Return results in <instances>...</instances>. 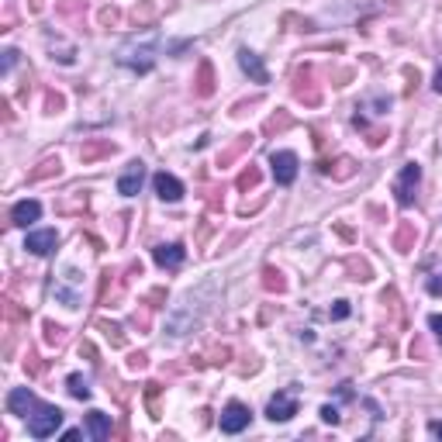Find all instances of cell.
<instances>
[{"label":"cell","instance_id":"5","mask_svg":"<svg viewBox=\"0 0 442 442\" xmlns=\"http://www.w3.org/2000/svg\"><path fill=\"white\" fill-rule=\"evenodd\" d=\"M270 166H273V180L280 184V187H291L294 180H297V156L294 152H273L270 156Z\"/></svg>","mask_w":442,"mask_h":442},{"label":"cell","instance_id":"22","mask_svg":"<svg viewBox=\"0 0 442 442\" xmlns=\"http://www.w3.org/2000/svg\"><path fill=\"white\" fill-rule=\"evenodd\" d=\"M428 435L432 439H442V421H428Z\"/></svg>","mask_w":442,"mask_h":442},{"label":"cell","instance_id":"19","mask_svg":"<svg viewBox=\"0 0 442 442\" xmlns=\"http://www.w3.org/2000/svg\"><path fill=\"white\" fill-rule=\"evenodd\" d=\"M14 62H18V52H14V49H8V52H4V73H11V69H14Z\"/></svg>","mask_w":442,"mask_h":442},{"label":"cell","instance_id":"1","mask_svg":"<svg viewBox=\"0 0 442 442\" xmlns=\"http://www.w3.org/2000/svg\"><path fill=\"white\" fill-rule=\"evenodd\" d=\"M59 425H62V411L56 404H35V411L28 415V435L32 439H49V435H56Z\"/></svg>","mask_w":442,"mask_h":442},{"label":"cell","instance_id":"14","mask_svg":"<svg viewBox=\"0 0 442 442\" xmlns=\"http://www.w3.org/2000/svg\"><path fill=\"white\" fill-rule=\"evenodd\" d=\"M86 432H90L94 442H104L111 435V418L104 411H90V415H86Z\"/></svg>","mask_w":442,"mask_h":442},{"label":"cell","instance_id":"6","mask_svg":"<svg viewBox=\"0 0 442 442\" xmlns=\"http://www.w3.org/2000/svg\"><path fill=\"white\" fill-rule=\"evenodd\" d=\"M294 415H297V397L291 391H280V394L270 397V404H267V418L270 421H291Z\"/></svg>","mask_w":442,"mask_h":442},{"label":"cell","instance_id":"15","mask_svg":"<svg viewBox=\"0 0 442 442\" xmlns=\"http://www.w3.org/2000/svg\"><path fill=\"white\" fill-rule=\"evenodd\" d=\"M66 387H69V394H73L76 401H90V384H86V377H79V373H69Z\"/></svg>","mask_w":442,"mask_h":442},{"label":"cell","instance_id":"16","mask_svg":"<svg viewBox=\"0 0 442 442\" xmlns=\"http://www.w3.org/2000/svg\"><path fill=\"white\" fill-rule=\"evenodd\" d=\"M321 421L339 425V408H335V404H325V408H321Z\"/></svg>","mask_w":442,"mask_h":442},{"label":"cell","instance_id":"21","mask_svg":"<svg viewBox=\"0 0 442 442\" xmlns=\"http://www.w3.org/2000/svg\"><path fill=\"white\" fill-rule=\"evenodd\" d=\"M259 180V176H256V169H249V173H242V180H238V187H252Z\"/></svg>","mask_w":442,"mask_h":442},{"label":"cell","instance_id":"8","mask_svg":"<svg viewBox=\"0 0 442 442\" xmlns=\"http://www.w3.org/2000/svg\"><path fill=\"white\" fill-rule=\"evenodd\" d=\"M152 191H156V197H159V201H169V204L184 197V184L176 180L173 173H166V169L152 176Z\"/></svg>","mask_w":442,"mask_h":442},{"label":"cell","instance_id":"4","mask_svg":"<svg viewBox=\"0 0 442 442\" xmlns=\"http://www.w3.org/2000/svg\"><path fill=\"white\" fill-rule=\"evenodd\" d=\"M249 421H252V411H249L242 401H232V404L221 411V421H218V425H221L225 435H238L242 428H249Z\"/></svg>","mask_w":442,"mask_h":442},{"label":"cell","instance_id":"11","mask_svg":"<svg viewBox=\"0 0 442 442\" xmlns=\"http://www.w3.org/2000/svg\"><path fill=\"white\" fill-rule=\"evenodd\" d=\"M142 180H145V166H142V162H128V169L118 176V194L135 197V194L142 191Z\"/></svg>","mask_w":442,"mask_h":442},{"label":"cell","instance_id":"12","mask_svg":"<svg viewBox=\"0 0 442 442\" xmlns=\"http://www.w3.org/2000/svg\"><path fill=\"white\" fill-rule=\"evenodd\" d=\"M35 394L28 391V387H14L11 394H8V411L11 415H18V418H28L32 411H35Z\"/></svg>","mask_w":442,"mask_h":442},{"label":"cell","instance_id":"2","mask_svg":"<svg viewBox=\"0 0 442 442\" xmlns=\"http://www.w3.org/2000/svg\"><path fill=\"white\" fill-rule=\"evenodd\" d=\"M118 62L128 66V69H135V73H149L152 62H156V35H152L145 45H128V49H121V52H118Z\"/></svg>","mask_w":442,"mask_h":442},{"label":"cell","instance_id":"18","mask_svg":"<svg viewBox=\"0 0 442 442\" xmlns=\"http://www.w3.org/2000/svg\"><path fill=\"white\" fill-rule=\"evenodd\" d=\"M332 318L339 321V318H349V304L345 301H335V308H332Z\"/></svg>","mask_w":442,"mask_h":442},{"label":"cell","instance_id":"10","mask_svg":"<svg viewBox=\"0 0 442 442\" xmlns=\"http://www.w3.org/2000/svg\"><path fill=\"white\" fill-rule=\"evenodd\" d=\"M238 66H242V73H245L252 83H270L267 66H262V59H259L252 49H238Z\"/></svg>","mask_w":442,"mask_h":442},{"label":"cell","instance_id":"13","mask_svg":"<svg viewBox=\"0 0 442 442\" xmlns=\"http://www.w3.org/2000/svg\"><path fill=\"white\" fill-rule=\"evenodd\" d=\"M38 218H42V204H38V201H28V197H25V201H18V204L11 208V221H14L18 228H28V225H35Z\"/></svg>","mask_w":442,"mask_h":442},{"label":"cell","instance_id":"7","mask_svg":"<svg viewBox=\"0 0 442 442\" xmlns=\"http://www.w3.org/2000/svg\"><path fill=\"white\" fill-rule=\"evenodd\" d=\"M152 259H156V267H162V270H180L184 259H187V249H184L180 242L156 245V249H152Z\"/></svg>","mask_w":442,"mask_h":442},{"label":"cell","instance_id":"20","mask_svg":"<svg viewBox=\"0 0 442 442\" xmlns=\"http://www.w3.org/2000/svg\"><path fill=\"white\" fill-rule=\"evenodd\" d=\"M428 328H432V332L439 335V342H442V315H432V318H428Z\"/></svg>","mask_w":442,"mask_h":442},{"label":"cell","instance_id":"9","mask_svg":"<svg viewBox=\"0 0 442 442\" xmlns=\"http://www.w3.org/2000/svg\"><path fill=\"white\" fill-rule=\"evenodd\" d=\"M56 245H59V232L56 228H38V232H28V238H25V249L32 256H49Z\"/></svg>","mask_w":442,"mask_h":442},{"label":"cell","instance_id":"17","mask_svg":"<svg viewBox=\"0 0 442 442\" xmlns=\"http://www.w3.org/2000/svg\"><path fill=\"white\" fill-rule=\"evenodd\" d=\"M428 294H435V297H442V270H439L435 277H428Z\"/></svg>","mask_w":442,"mask_h":442},{"label":"cell","instance_id":"3","mask_svg":"<svg viewBox=\"0 0 442 442\" xmlns=\"http://www.w3.org/2000/svg\"><path fill=\"white\" fill-rule=\"evenodd\" d=\"M418 180H421V166H418V162H408V166L401 169V176L394 180V197H397L401 208H411V204H415Z\"/></svg>","mask_w":442,"mask_h":442},{"label":"cell","instance_id":"23","mask_svg":"<svg viewBox=\"0 0 442 442\" xmlns=\"http://www.w3.org/2000/svg\"><path fill=\"white\" fill-rule=\"evenodd\" d=\"M432 86H435V94H442V69L435 73V83H432Z\"/></svg>","mask_w":442,"mask_h":442}]
</instances>
